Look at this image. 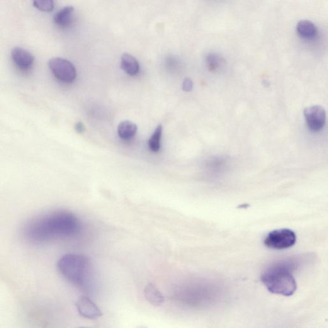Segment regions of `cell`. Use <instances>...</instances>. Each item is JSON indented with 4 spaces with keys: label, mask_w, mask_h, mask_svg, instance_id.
<instances>
[{
    "label": "cell",
    "mask_w": 328,
    "mask_h": 328,
    "mask_svg": "<svg viewBox=\"0 0 328 328\" xmlns=\"http://www.w3.org/2000/svg\"><path fill=\"white\" fill-rule=\"evenodd\" d=\"M82 230L81 222L74 213L59 211L31 221L24 229V235L31 242L75 236Z\"/></svg>",
    "instance_id": "1"
},
{
    "label": "cell",
    "mask_w": 328,
    "mask_h": 328,
    "mask_svg": "<svg viewBox=\"0 0 328 328\" xmlns=\"http://www.w3.org/2000/svg\"><path fill=\"white\" fill-rule=\"evenodd\" d=\"M306 123L308 128L314 132H318L324 127L326 119L324 108L320 105L308 106L304 111Z\"/></svg>",
    "instance_id": "6"
},
{
    "label": "cell",
    "mask_w": 328,
    "mask_h": 328,
    "mask_svg": "<svg viewBox=\"0 0 328 328\" xmlns=\"http://www.w3.org/2000/svg\"><path fill=\"white\" fill-rule=\"evenodd\" d=\"M75 130H76L78 133H80V134H81V133H83L85 132L86 128H85V126L83 123L79 122L76 125H75Z\"/></svg>",
    "instance_id": "18"
},
{
    "label": "cell",
    "mask_w": 328,
    "mask_h": 328,
    "mask_svg": "<svg viewBox=\"0 0 328 328\" xmlns=\"http://www.w3.org/2000/svg\"><path fill=\"white\" fill-rule=\"evenodd\" d=\"M206 62L209 68L212 70H215L220 67L221 63H222V59L216 54H210L206 58Z\"/></svg>",
    "instance_id": "16"
},
{
    "label": "cell",
    "mask_w": 328,
    "mask_h": 328,
    "mask_svg": "<svg viewBox=\"0 0 328 328\" xmlns=\"http://www.w3.org/2000/svg\"><path fill=\"white\" fill-rule=\"evenodd\" d=\"M162 133V126H158L155 130L154 134L150 137L148 140V147L151 151L153 152H159L160 148V139H161Z\"/></svg>",
    "instance_id": "14"
},
{
    "label": "cell",
    "mask_w": 328,
    "mask_h": 328,
    "mask_svg": "<svg viewBox=\"0 0 328 328\" xmlns=\"http://www.w3.org/2000/svg\"><path fill=\"white\" fill-rule=\"evenodd\" d=\"M144 293L147 300L154 307H159L164 303V296L154 284L150 283L145 286Z\"/></svg>",
    "instance_id": "10"
},
{
    "label": "cell",
    "mask_w": 328,
    "mask_h": 328,
    "mask_svg": "<svg viewBox=\"0 0 328 328\" xmlns=\"http://www.w3.org/2000/svg\"><path fill=\"white\" fill-rule=\"evenodd\" d=\"M74 8L71 6L64 7L55 14L53 21L55 25L61 28H66L71 25Z\"/></svg>",
    "instance_id": "9"
},
{
    "label": "cell",
    "mask_w": 328,
    "mask_h": 328,
    "mask_svg": "<svg viewBox=\"0 0 328 328\" xmlns=\"http://www.w3.org/2000/svg\"><path fill=\"white\" fill-rule=\"evenodd\" d=\"M296 242V233L287 228L272 231L264 240V244L267 247L276 250L290 248Z\"/></svg>",
    "instance_id": "4"
},
{
    "label": "cell",
    "mask_w": 328,
    "mask_h": 328,
    "mask_svg": "<svg viewBox=\"0 0 328 328\" xmlns=\"http://www.w3.org/2000/svg\"><path fill=\"white\" fill-rule=\"evenodd\" d=\"M11 56L17 66L23 71H28L30 69L35 60V58L31 53L19 47L13 48Z\"/></svg>",
    "instance_id": "8"
},
{
    "label": "cell",
    "mask_w": 328,
    "mask_h": 328,
    "mask_svg": "<svg viewBox=\"0 0 328 328\" xmlns=\"http://www.w3.org/2000/svg\"><path fill=\"white\" fill-rule=\"evenodd\" d=\"M137 127L135 123L129 121L121 122L118 126V135L123 139H130L134 137L137 133Z\"/></svg>",
    "instance_id": "13"
},
{
    "label": "cell",
    "mask_w": 328,
    "mask_h": 328,
    "mask_svg": "<svg viewBox=\"0 0 328 328\" xmlns=\"http://www.w3.org/2000/svg\"><path fill=\"white\" fill-rule=\"evenodd\" d=\"M300 257H290L274 262L262 273V283L270 293L284 296H290L297 289L295 271L301 266Z\"/></svg>",
    "instance_id": "2"
},
{
    "label": "cell",
    "mask_w": 328,
    "mask_h": 328,
    "mask_svg": "<svg viewBox=\"0 0 328 328\" xmlns=\"http://www.w3.org/2000/svg\"><path fill=\"white\" fill-rule=\"evenodd\" d=\"M89 259L84 255L66 254L58 261L57 268L67 280L75 285H84L88 274Z\"/></svg>",
    "instance_id": "3"
},
{
    "label": "cell",
    "mask_w": 328,
    "mask_h": 328,
    "mask_svg": "<svg viewBox=\"0 0 328 328\" xmlns=\"http://www.w3.org/2000/svg\"><path fill=\"white\" fill-rule=\"evenodd\" d=\"M33 6L42 12H52L54 9L53 0H33Z\"/></svg>",
    "instance_id": "15"
},
{
    "label": "cell",
    "mask_w": 328,
    "mask_h": 328,
    "mask_svg": "<svg viewBox=\"0 0 328 328\" xmlns=\"http://www.w3.org/2000/svg\"><path fill=\"white\" fill-rule=\"evenodd\" d=\"M48 65L53 74L60 81L71 84L76 79V69L69 60L62 58H53L49 60Z\"/></svg>",
    "instance_id": "5"
},
{
    "label": "cell",
    "mask_w": 328,
    "mask_h": 328,
    "mask_svg": "<svg viewBox=\"0 0 328 328\" xmlns=\"http://www.w3.org/2000/svg\"><path fill=\"white\" fill-rule=\"evenodd\" d=\"M76 307L79 314L86 319H96L103 315L98 306L91 299L85 296H80L78 299Z\"/></svg>",
    "instance_id": "7"
},
{
    "label": "cell",
    "mask_w": 328,
    "mask_h": 328,
    "mask_svg": "<svg viewBox=\"0 0 328 328\" xmlns=\"http://www.w3.org/2000/svg\"><path fill=\"white\" fill-rule=\"evenodd\" d=\"M193 83L190 79H186L183 83V90L184 91L189 92L193 89Z\"/></svg>",
    "instance_id": "17"
},
{
    "label": "cell",
    "mask_w": 328,
    "mask_h": 328,
    "mask_svg": "<svg viewBox=\"0 0 328 328\" xmlns=\"http://www.w3.org/2000/svg\"><path fill=\"white\" fill-rule=\"evenodd\" d=\"M121 67L130 76H135L139 72L140 66L137 60L128 53H124L121 57Z\"/></svg>",
    "instance_id": "12"
},
{
    "label": "cell",
    "mask_w": 328,
    "mask_h": 328,
    "mask_svg": "<svg viewBox=\"0 0 328 328\" xmlns=\"http://www.w3.org/2000/svg\"><path fill=\"white\" fill-rule=\"evenodd\" d=\"M296 30L298 35L305 40H313L317 34V28L316 26L310 21L303 20L299 22Z\"/></svg>",
    "instance_id": "11"
}]
</instances>
